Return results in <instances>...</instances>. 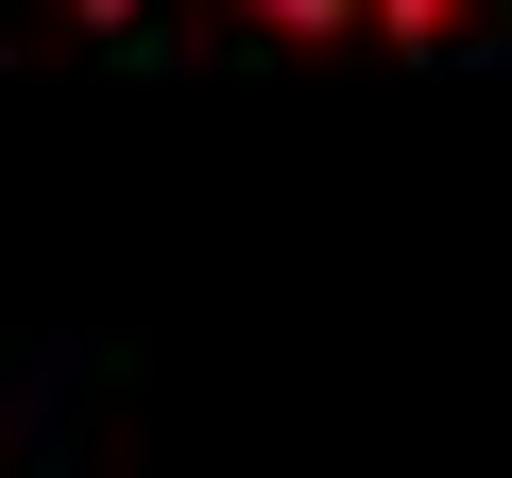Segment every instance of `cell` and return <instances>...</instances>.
<instances>
[{"mask_svg":"<svg viewBox=\"0 0 512 478\" xmlns=\"http://www.w3.org/2000/svg\"><path fill=\"white\" fill-rule=\"evenodd\" d=\"M69 18H86V35H120V52H137V0H69Z\"/></svg>","mask_w":512,"mask_h":478,"instance_id":"3957f363","label":"cell"},{"mask_svg":"<svg viewBox=\"0 0 512 478\" xmlns=\"http://www.w3.org/2000/svg\"><path fill=\"white\" fill-rule=\"evenodd\" d=\"M256 18H274V35H342L359 0H256Z\"/></svg>","mask_w":512,"mask_h":478,"instance_id":"7a4b0ae2","label":"cell"},{"mask_svg":"<svg viewBox=\"0 0 512 478\" xmlns=\"http://www.w3.org/2000/svg\"><path fill=\"white\" fill-rule=\"evenodd\" d=\"M444 18H461V0H376V35H393V52H444Z\"/></svg>","mask_w":512,"mask_h":478,"instance_id":"6da1fadb","label":"cell"}]
</instances>
